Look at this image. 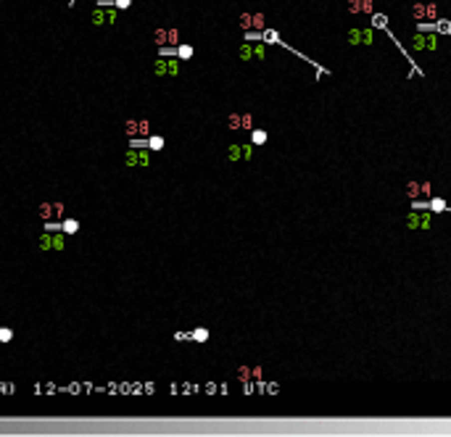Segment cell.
I'll return each instance as SVG.
<instances>
[{
    "mask_svg": "<svg viewBox=\"0 0 451 437\" xmlns=\"http://www.w3.org/2000/svg\"><path fill=\"white\" fill-rule=\"evenodd\" d=\"M414 50H436L438 48V34L436 32H417L412 37Z\"/></svg>",
    "mask_w": 451,
    "mask_h": 437,
    "instance_id": "6da1fadb",
    "label": "cell"
},
{
    "mask_svg": "<svg viewBox=\"0 0 451 437\" xmlns=\"http://www.w3.org/2000/svg\"><path fill=\"white\" fill-rule=\"evenodd\" d=\"M407 227L409 229H430L433 227V211L428 213V211H412L409 216H407Z\"/></svg>",
    "mask_w": 451,
    "mask_h": 437,
    "instance_id": "7a4b0ae2",
    "label": "cell"
},
{
    "mask_svg": "<svg viewBox=\"0 0 451 437\" xmlns=\"http://www.w3.org/2000/svg\"><path fill=\"white\" fill-rule=\"evenodd\" d=\"M348 42H351V45H372L375 42L372 26H356V29H348Z\"/></svg>",
    "mask_w": 451,
    "mask_h": 437,
    "instance_id": "3957f363",
    "label": "cell"
},
{
    "mask_svg": "<svg viewBox=\"0 0 451 437\" xmlns=\"http://www.w3.org/2000/svg\"><path fill=\"white\" fill-rule=\"evenodd\" d=\"M124 163L127 166H148L151 155H148V150H137V147H132V150H127V155H124Z\"/></svg>",
    "mask_w": 451,
    "mask_h": 437,
    "instance_id": "277c9868",
    "label": "cell"
},
{
    "mask_svg": "<svg viewBox=\"0 0 451 437\" xmlns=\"http://www.w3.org/2000/svg\"><path fill=\"white\" fill-rule=\"evenodd\" d=\"M40 248L42 250H63V235H42Z\"/></svg>",
    "mask_w": 451,
    "mask_h": 437,
    "instance_id": "5b68a950",
    "label": "cell"
},
{
    "mask_svg": "<svg viewBox=\"0 0 451 437\" xmlns=\"http://www.w3.org/2000/svg\"><path fill=\"white\" fill-rule=\"evenodd\" d=\"M61 213H63L61 203H42V206H40V216L42 219H61Z\"/></svg>",
    "mask_w": 451,
    "mask_h": 437,
    "instance_id": "8992f818",
    "label": "cell"
},
{
    "mask_svg": "<svg viewBox=\"0 0 451 437\" xmlns=\"http://www.w3.org/2000/svg\"><path fill=\"white\" fill-rule=\"evenodd\" d=\"M372 0H348V13H372Z\"/></svg>",
    "mask_w": 451,
    "mask_h": 437,
    "instance_id": "52a82bcc",
    "label": "cell"
},
{
    "mask_svg": "<svg viewBox=\"0 0 451 437\" xmlns=\"http://www.w3.org/2000/svg\"><path fill=\"white\" fill-rule=\"evenodd\" d=\"M127 135H145L148 137V122H127Z\"/></svg>",
    "mask_w": 451,
    "mask_h": 437,
    "instance_id": "ba28073f",
    "label": "cell"
},
{
    "mask_svg": "<svg viewBox=\"0 0 451 437\" xmlns=\"http://www.w3.org/2000/svg\"><path fill=\"white\" fill-rule=\"evenodd\" d=\"M61 232H63V235H77V232H79V221L77 219H61Z\"/></svg>",
    "mask_w": 451,
    "mask_h": 437,
    "instance_id": "9c48e42d",
    "label": "cell"
},
{
    "mask_svg": "<svg viewBox=\"0 0 451 437\" xmlns=\"http://www.w3.org/2000/svg\"><path fill=\"white\" fill-rule=\"evenodd\" d=\"M90 21H93L95 26H103V24H108V18H106V8L100 5V8H95L93 11V16H90Z\"/></svg>",
    "mask_w": 451,
    "mask_h": 437,
    "instance_id": "30bf717a",
    "label": "cell"
},
{
    "mask_svg": "<svg viewBox=\"0 0 451 437\" xmlns=\"http://www.w3.org/2000/svg\"><path fill=\"white\" fill-rule=\"evenodd\" d=\"M412 18H414V21H428L425 3H414V5H412Z\"/></svg>",
    "mask_w": 451,
    "mask_h": 437,
    "instance_id": "8fae6325",
    "label": "cell"
},
{
    "mask_svg": "<svg viewBox=\"0 0 451 437\" xmlns=\"http://www.w3.org/2000/svg\"><path fill=\"white\" fill-rule=\"evenodd\" d=\"M370 26H372V29H385V26H388V16H385V13H375Z\"/></svg>",
    "mask_w": 451,
    "mask_h": 437,
    "instance_id": "7c38bea8",
    "label": "cell"
},
{
    "mask_svg": "<svg viewBox=\"0 0 451 437\" xmlns=\"http://www.w3.org/2000/svg\"><path fill=\"white\" fill-rule=\"evenodd\" d=\"M167 74H169V77H177V74H180V58H177V55L167 58Z\"/></svg>",
    "mask_w": 451,
    "mask_h": 437,
    "instance_id": "4fadbf2b",
    "label": "cell"
},
{
    "mask_svg": "<svg viewBox=\"0 0 451 437\" xmlns=\"http://www.w3.org/2000/svg\"><path fill=\"white\" fill-rule=\"evenodd\" d=\"M145 145H148L151 150H161V147H164V137H161V135H148Z\"/></svg>",
    "mask_w": 451,
    "mask_h": 437,
    "instance_id": "5bb4252c",
    "label": "cell"
},
{
    "mask_svg": "<svg viewBox=\"0 0 451 437\" xmlns=\"http://www.w3.org/2000/svg\"><path fill=\"white\" fill-rule=\"evenodd\" d=\"M407 195H409L412 200L422 198V187H420V182H407Z\"/></svg>",
    "mask_w": 451,
    "mask_h": 437,
    "instance_id": "9a60e30c",
    "label": "cell"
},
{
    "mask_svg": "<svg viewBox=\"0 0 451 437\" xmlns=\"http://www.w3.org/2000/svg\"><path fill=\"white\" fill-rule=\"evenodd\" d=\"M153 74H156V77H164V74H167V58H164V55H159V58H156V63H153Z\"/></svg>",
    "mask_w": 451,
    "mask_h": 437,
    "instance_id": "2e32d148",
    "label": "cell"
},
{
    "mask_svg": "<svg viewBox=\"0 0 451 437\" xmlns=\"http://www.w3.org/2000/svg\"><path fill=\"white\" fill-rule=\"evenodd\" d=\"M227 158H229V161H240V158H243V145H229L227 147Z\"/></svg>",
    "mask_w": 451,
    "mask_h": 437,
    "instance_id": "e0dca14e",
    "label": "cell"
},
{
    "mask_svg": "<svg viewBox=\"0 0 451 437\" xmlns=\"http://www.w3.org/2000/svg\"><path fill=\"white\" fill-rule=\"evenodd\" d=\"M264 143H266L264 129H251V145H264Z\"/></svg>",
    "mask_w": 451,
    "mask_h": 437,
    "instance_id": "ac0fdd59",
    "label": "cell"
},
{
    "mask_svg": "<svg viewBox=\"0 0 451 437\" xmlns=\"http://www.w3.org/2000/svg\"><path fill=\"white\" fill-rule=\"evenodd\" d=\"M188 337H190V340H196V342H206V340H209V329L201 327V329H196V332H190Z\"/></svg>",
    "mask_w": 451,
    "mask_h": 437,
    "instance_id": "d6986e66",
    "label": "cell"
},
{
    "mask_svg": "<svg viewBox=\"0 0 451 437\" xmlns=\"http://www.w3.org/2000/svg\"><path fill=\"white\" fill-rule=\"evenodd\" d=\"M177 58H180V61L193 58V48H190V45H180V48H177Z\"/></svg>",
    "mask_w": 451,
    "mask_h": 437,
    "instance_id": "ffe728a7",
    "label": "cell"
},
{
    "mask_svg": "<svg viewBox=\"0 0 451 437\" xmlns=\"http://www.w3.org/2000/svg\"><path fill=\"white\" fill-rule=\"evenodd\" d=\"M425 16H428V21H436V18H438V5L436 3H425Z\"/></svg>",
    "mask_w": 451,
    "mask_h": 437,
    "instance_id": "44dd1931",
    "label": "cell"
},
{
    "mask_svg": "<svg viewBox=\"0 0 451 437\" xmlns=\"http://www.w3.org/2000/svg\"><path fill=\"white\" fill-rule=\"evenodd\" d=\"M227 127H229V129H240V127H243V116H240V114H232V116L227 119Z\"/></svg>",
    "mask_w": 451,
    "mask_h": 437,
    "instance_id": "7402d4cb",
    "label": "cell"
},
{
    "mask_svg": "<svg viewBox=\"0 0 451 437\" xmlns=\"http://www.w3.org/2000/svg\"><path fill=\"white\" fill-rule=\"evenodd\" d=\"M240 58L243 61H253V45H248V42L243 45V48H240Z\"/></svg>",
    "mask_w": 451,
    "mask_h": 437,
    "instance_id": "603a6c76",
    "label": "cell"
},
{
    "mask_svg": "<svg viewBox=\"0 0 451 437\" xmlns=\"http://www.w3.org/2000/svg\"><path fill=\"white\" fill-rule=\"evenodd\" d=\"M11 340H13V329L0 327V342H11Z\"/></svg>",
    "mask_w": 451,
    "mask_h": 437,
    "instance_id": "cb8c5ba5",
    "label": "cell"
},
{
    "mask_svg": "<svg viewBox=\"0 0 451 437\" xmlns=\"http://www.w3.org/2000/svg\"><path fill=\"white\" fill-rule=\"evenodd\" d=\"M420 187H422V198H425V200H428V198H433V184H430L428 179H425V182H420Z\"/></svg>",
    "mask_w": 451,
    "mask_h": 437,
    "instance_id": "d4e9b609",
    "label": "cell"
},
{
    "mask_svg": "<svg viewBox=\"0 0 451 437\" xmlns=\"http://www.w3.org/2000/svg\"><path fill=\"white\" fill-rule=\"evenodd\" d=\"M264 53H266L264 45H253V58L256 61H264Z\"/></svg>",
    "mask_w": 451,
    "mask_h": 437,
    "instance_id": "484cf974",
    "label": "cell"
},
{
    "mask_svg": "<svg viewBox=\"0 0 451 437\" xmlns=\"http://www.w3.org/2000/svg\"><path fill=\"white\" fill-rule=\"evenodd\" d=\"M243 158H245V161H251V158H253V145H243Z\"/></svg>",
    "mask_w": 451,
    "mask_h": 437,
    "instance_id": "4316f807",
    "label": "cell"
},
{
    "mask_svg": "<svg viewBox=\"0 0 451 437\" xmlns=\"http://www.w3.org/2000/svg\"><path fill=\"white\" fill-rule=\"evenodd\" d=\"M114 5L119 8V11H124V8H130V5H132V0H114Z\"/></svg>",
    "mask_w": 451,
    "mask_h": 437,
    "instance_id": "83f0119b",
    "label": "cell"
},
{
    "mask_svg": "<svg viewBox=\"0 0 451 437\" xmlns=\"http://www.w3.org/2000/svg\"><path fill=\"white\" fill-rule=\"evenodd\" d=\"M243 129H253V119H251V114H243Z\"/></svg>",
    "mask_w": 451,
    "mask_h": 437,
    "instance_id": "f1b7e54d",
    "label": "cell"
},
{
    "mask_svg": "<svg viewBox=\"0 0 451 437\" xmlns=\"http://www.w3.org/2000/svg\"><path fill=\"white\" fill-rule=\"evenodd\" d=\"M169 42H177V29H169Z\"/></svg>",
    "mask_w": 451,
    "mask_h": 437,
    "instance_id": "f546056e",
    "label": "cell"
}]
</instances>
